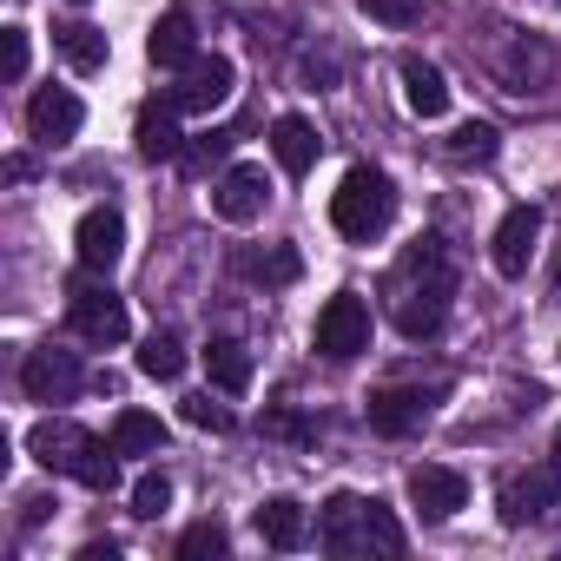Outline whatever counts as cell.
I'll return each mask as SVG.
<instances>
[{
    "label": "cell",
    "mask_w": 561,
    "mask_h": 561,
    "mask_svg": "<svg viewBox=\"0 0 561 561\" xmlns=\"http://www.w3.org/2000/svg\"><path fill=\"white\" fill-rule=\"evenodd\" d=\"M383 298H390V318H397V331L410 344H423V337L443 331L449 298H456V257H449V244L436 231H423V238L403 244V257L383 277Z\"/></svg>",
    "instance_id": "obj_1"
},
{
    "label": "cell",
    "mask_w": 561,
    "mask_h": 561,
    "mask_svg": "<svg viewBox=\"0 0 561 561\" xmlns=\"http://www.w3.org/2000/svg\"><path fill=\"white\" fill-rule=\"evenodd\" d=\"M27 456H34L41 469L73 476L80 489H100V495L119 482V449H113V443H100V436H87L80 423H60V416H47V423H34V430H27Z\"/></svg>",
    "instance_id": "obj_2"
},
{
    "label": "cell",
    "mask_w": 561,
    "mask_h": 561,
    "mask_svg": "<svg viewBox=\"0 0 561 561\" xmlns=\"http://www.w3.org/2000/svg\"><path fill=\"white\" fill-rule=\"evenodd\" d=\"M318 548L324 554H403V528L377 495L337 489L318 515Z\"/></svg>",
    "instance_id": "obj_3"
},
{
    "label": "cell",
    "mask_w": 561,
    "mask_h": 561,
    "mask_svg": "<svg viewBox=\"0 0 561 561\" xmlns=\"http://www.w3.org/2000/svg\"><path fill=\"white\" fill-rule=\"evenodd\" d=\"M390 218H397V185H390L377 165H351L344 185L331 192V225H337V238L370 244V238L390 231Z\"/></svg>",
    "instance_id": "obj_4"
},
{
    "label": "cell",
    "mask_w": 561,
    "mask_h": 561,
    "mask_svg": "<svg viewBox=\"0 0 561 561\" xmlns=\"http://www.w3.org/2000/svg\"><path fill=\"white\" fill-rule=\"evenodd\" d=\"M67 324L80 344L93 351H113L133 337V318H126V298H113V285H73L67 291Z\"/></svg>",
    "instance_id": "obj_5"
},
{
    "label": "cell",
    "mask_w": 561,
    "mask_h": 561,
    "mask_svg": "<svg viewBox=\"0 0 561 561\" xmlns=\"http://www.w3.org/2000/svg\"><path fill=\"white\" fill-rule=\"evenodd\" d=\"M318 351H324L331 364H351V357L370 351V305H364L357 291H337V298L318 311Z\"/></svg>",
    "instance_id": "obj_6"
},
{
    "label": "cell",
    "mask_w": 561,
    "mask_h": 561,
    "mask_svg": "<svg viewBox=\"0 0 561 561\" xmlns=\"http://www.w3.org/2000/svg\"><path fill=\"white\" fill-rule=\"evenodd\" d=\"M21 390H27L34 403H73V397L87 390V370H80L73 351L41 344V351H27V364H21Z\"/></svg>",
    "instance_id": "obj_7"
},
{
    "label": "cell",
    "mask_w": 561,
    "mask_h": 561,
    "mask_svg": "<svg viewBox=\"0 0 561 561\" xmlns=\"http://www.w3.org/2000/svg\"><path fill=\"white\" fill-rule=\"evenodd\" d=\"M231 87H238V73H231V60L225 54H198L192 67H179V87L165 93L179 113H218L225 100H231Z\"/></svg>",
    "instance_id": "obj_8"
},
{
    "label": "cell",
    "mask_w": 561,
    "mask_h": 561,
    "mask_svg": "<svg viewBox=\"0 0 561 561\" xmlns=\"http://www.w3.org/2000/svg\"><path fill=\"white\" fill-rule=\"evenodd\" d=\"M73 257H80V271H93V277H106V271L126 257V218H119V205H93V211L73 225Z\"/></svg>",
    "instance_id": "obj_9"
},
{
    "label": "cell",
    "mask_w": 561,
    "mask_h": 561,
    "mask_svg": "<svg viewBox=\"0 0 561 561\" xmlns=\"http://www.w3.org/2000/svg\"><path fill=\"white\" fill-rule=\"evenodd\" d=\"M436 403H443V383H430V390H416V383H390V390L370 397V430H377V436H416V430L430 423Z\"/></svg>",
    "instance_id": "obj_10"
},
{
    "label": "cell",
    "mask_w": 561,
    "mask_h": 561,
    "mask_svg": "<svg viewBox=\"0 0 561 561\" xmlns=\"http://www.w3.org/2000/svg\"><path fill=\"white\" fill-rule=\"evenodd\" d=\"M554 508H561V462H535V469L502 482V522L522 528V522H541Z\"/></svg>",
    "instance_id": "obj_11"
},
{
    "label": "cell",
    "mask_w": 561,
    "mask_h": 561,
    "mask_svg": "<svg viewBox=\"0 0 561 561\" xmlns=\"http://www.w3.org/2000/svg\"><path fill=\"white\" fill-rule=\"evenodd\" d=\"M80 119H87V106H80V93H67V87H41L34 100H27V133H34V146H73L80 139Z\"/></svg>",
    "instance_id": "obj_12"
},
{
    "label": "cell",
    "mask_w": 561,
    "mask_h": 561,
    "mask_svg": "<svg viewBox=\"0 0 561 561\" xmlns=\"http://www.w3.org/2000/svg\"><path fill=\"white\" fill-rule=\"evenodd\" d=\"M264 198H271L264 165H231V172L211 185V218H225V225H251V218H264Z\"/></svg>",
    "instance_id": "obj_13"
},
{
    "label": "cell",
    "mask_w": 561,
    "mask_h": 561,
    "mask_svg": "<svg viewBox=\"0 0 561 561\" xmlns=\"http://www.w3.org/2000/svg\"><path fill=\"white\" fill-rule=\"evenodd\" d=\"M410 502H416L423 522H449V515L469 502V482H462L456 469H443V462H416V469H410Z\"/></svg>",
    "instance_id": "obj_14"
},
{
    "label": "cell",
    "mask_w": 561,
    "mask_h": 561,
    "mask_svg": "<svg viewBox=\"0 0 561 561\" xmlns=\"http://www.w3.org/2000/svg\"><path fill=\"white\" fill-rule=\"evenodd\" d=\"M133 146L146 165H165V159H185V139H179V106L159 93L139 106V126H133Z\"/></svg>",
    "instance_id": "obj_15"
},
{
    "label": "cell",
    "mask_w": 561,
    "mask_h": 561,
    "mask_svg": "<svg viewBox=\"0 0 561 561\" xmlns=\"http://www.w3.org/2000/svg\"><path fill=\"white\" fill-rule=\"evenodd\" d=\"M535 238H541V211H535V205H515V211L495 225V251H489L495 271H502V277H522L528 257H535Z\"/></svg>",
    "instance_id": "obj_16"
},
{
    "label": "cell",
    "mask_w": 561,
    "mask_h": 561,
    "mask_svg": "<svg viewBox=\"0 0 561 561\" xmlns=\"http://www.w3.org/2000/svg\"><path fill=\"white\" fill-rule=\"evenodd\" d=\"M146 60L165 67V73H179V67L198 60V34H192V14H185V8H172V14L152 21V34H146Z\"/></svg>",
    "instance_id": "obj_17"
},
{
    "label": "cell",
    "mask_w": 561,
    "mask_h": 561,
    "mask_svg": "<svg viewBox=\"0 0 561 561\" xmlns=\"http://www.w3.org/2000/svg\"><path fill=\"white\" fill-rule=\"evenodd\" d=\"M271 152H277V165H285L291 179H305L311 165H318V152H324V139H318V126L305 119V113H285L271 126Z\"/></svg>",
    "instance_id": "obj_18"
},
{
    "label": "cell",
    "mask_w": 561,
    "mask_h": 561,
    "mask_svg": "<svg viewBox=\"0 0 561 561\" xmlns=\"http://www.w3.org/2000/svg\"><path fill=\"white\" fill-rule=\"evenodd\" d=\"M251 528H257L264 548H305V541H311V522H305V508H298L291 495H271V502L251 515Z\"/></svg>",
    "instance_id": "obj_19"
},
{
    "label": "cell",
    "mask_w": 561,
    "mask_h": 561,
    "mask_svg": "<svg viewBox=\"0 0 561 561\" xmlns=\"http://www.w3.org/2000/svg\"><path fill=\"white\" fill-rule=\"evenodd\" d=\"M205 377H211V390L244 397V390H251V351H244L238 337H211V344H205Z\"/></svg>",
    "instance_id": "obj_20"
},
{
    "label": "cell",
    "mask_w": 561,
    "mask_h": 561,
    "mask_svg": "<svg viewBox=\"0 0 561 561\" xmlns=\"http://www.w3.org/2000/svg\"><path fill=\"white\" fill-rule=\"evenodd\" d=\"M502 73H508V93H541L548 87V73H554V54H548V41H515L508 47V60H502Z\"/></svg>",
    "instance_id": "obj_21"
},
{
    "label": "cell",
    "mask_w": 561,
    "mask_h": 561,
    "mask_svg": "<svg viewBox=\"0 0 561 561\" xmlns=\"http://www.w3.org/2000/svg\"><path fill=\"white\" fill-rule=\"evenodd\" d=\"M403 100H410L416 119H443L449 113V80L430 60H403Z\"/></svg>",
    "instance_id": "obj_22"
},
{
    "label": "cell",
    "mask_w": 561,
    "mask_h": 561,
    "mask_svg": "<svg viewBox=\"0 0 561 561\" xmlns=\"http://www.w3.org/2000/svg\"><path fill=\"white\" fill-rule=\"evenodd\" d=\"M238 271L251 277V285H298L305 257L291 244H264V251H238Z\"/></svg>",
    "instance_id": "obj_23"
},
{
    "label": "cell",
    "mask_w": 561,
    "mask_h": 561,
    "mask_svg": "<svg viewBox=\"0 0 561 561\" xmlns=\"http://www.w3.org/2000/svg\"><path fill=\"white\" fill-rule=\"evenodd\" d=\"M113 449L119 456H159L165 449V423L146 416V410H119L113 416Z\"/></svg>",
    "instance_id": "obj_24"
},
{
    "label": "cell",
    "mask_w": 561,
    "mask_h": 561,
    "mask_svg": "<svg viewBox=\"0 0 561 561\" xmlns=\"http://www.w3.org/2000/svg\"><path fill=\"white\" fill-rule=\"evenodd\" d=\"M54 41H60V54H67V60L80 67V73H100V67H106V54H113V41H106L100 27H87V21H73V27H60Z\"/></svg>",
    "instance_id": "obj_25"
},
{
    "label": "cell",
    "mask_w": 561,
    "mask_h": 561,
    "mask_svg": "<svg viewBox=\"0 0 561 561\" xmlns=\"http://www.w3.org/2000/svg\"><path fill=\"white\" fill-rule=\"evenodd\" d=\"M139 370H146L152 383H179V377H185V344L165 337V331H152V337L139 344Z\"/></svg>",
    "instance_id": "obj_26"
},
{
    "label": "cell",
    "mask_w": 561,
    "mask_h": 561,
    "mask_svg": "<svg viewBox=\"0 0 561 561\" xmlns=\"http://www.w3.org/2000/svg\"><path fill=\"white\" fill-rule=\"evenodd\" d=\"M449 159H456V165H489V159H495V126H482V119L456 126V133H449Z\"/></svg>",
    "instance_id": "obj_27"
},
{
    "label": "cell",
    "mask_w": 561,
    "mask_h": 561,
    "mask_svg": "<svg viewBox=\"0 0 561 561\" xmlns=\"http://www.w3.org/2000/svg\"><path fill=\"white\" fill-rule=\"evenodd\" d=\"M165 508H172V476H165V469H146V476L133 482V515H139V522H159Z\"/></svg>",
    "instance_id": "obj_28"
},
{
    "label": "cell",
    "mask_w": 561,
    "mask_h": 561,
    "mask_svg": "<svg viewBox=\"0 0 561 561\" xmlns=\"http://www.w3.org/2000/svg\"><path fill=\"white\" fill-rule=\"evenodd\" d=\"M231 548V535L218 528V522H192L185 535H179V561H218Z\"/></svg>",
    "instance_id": "obj_29"
},
{
    "label": "cell",
    "mask_w": 561,
    "mask_h": 561,
    "mask_svg": "<svg viewBox=\"0 0 561 561\" xmlns=\"http://www.w3.org/2000/svg\"><path fill=\"white\" fill-rule=\"evenodd\" d=\"M364 14L383 21V27H416L430 8H423V0H364Z\"/></svg>",
    "instance_id": "obj_30"
},
{
    "label": "cell",
    "mask_w": 561,
    "mask_h": 561,
    "mask_svg": "<svg viewBox=\"0 0 561 561\" xmlns=\"http://www.w3.org/2000/svg\"><path fill=\"white\" fill-rule=\"evenodd\" d=\"M185 423H192V430L225 436V430H231V410H225V403H211V390H205V397H185Z\"/></svg>",
    "instance_id": "obj_31"
},
{
    "label": "cell",
    "mask_w": 561,
    "mask_h": 561,
    "mask_svg": "<svg viewBox=\"0 0 561 561\" xmlns=\"http://www.w3.org/2000/svg\"><path fill=\"white\" fill-rule=\"evenodd\" d=\"M27 60H34L27 27H8V80H27Z\"/></svg>",
    "instance_id": "obj_32"
},
{
    "label": "cell",
    "mask_w": 561,
    "mask_h": 561,
    "mask_svg": "<svg viewBox=\"0 0 561 561\" xmlns=\"http://www.w3.org/2000/svg\"><path fill=\"white\" fill-rule=\"evenodd\" d=\"M225 152H231V133H205V139L185 152V165H205V159H225Z\"/></svg>",
    "instance_id": "obj_33"
},
{
    "label": "cell",
    "mask_w": 561,
    "mask_h": 561,
    "mask_svg": "<svg viewBox=\"0 0 561 561\" xmlns=\"http://www.w3.org/2000/svg\"><path fill=\"white\" fill-rule=\"evenodd\" d=\"M113 554H119V541H87L80 548V561H113Z\"/></svg>",
    "instance_id": "obj_34"
},
{
    "label": "cell",
    "mask_w": 561,
    "mask_h": 561,
    "mask_svg": "<svg viewBox=\"0 0 561 561\" xmlns=\"http://www.w3.org/2000/svg\"><path fill=\"white\" fill-rule=\"evenodd\" d=\"M554 298H561V264H554Z\"/></svg>",
    "instance_id": "obj_35"
},
{
    "label": "cell",
    "mask_w": 561,
    "mask_h": 561,
    "mask_svg": "<svg viewBox=\"0 0 561 561\" xmlns=\"http://www.w3.org/2000/svg\"><path fill=\"white\" fill-rule=\"evenodd\" d=\"M554 456H561V430H554Z\"/></svg>",
    "instance_id": "obj_36"
},
{
    "label": "cell",
    "mask_w": 561,
    "mask_h": 561,
    "mask_svg": "<svg viewBox=\"0 0 561 561\" xmlns=\"http://www.w3.org/2000/svg\"><path fill=\"white\" fill-rule=\"evenodd\" d=\"M554 8H561V0H554Z\"/></svg>",
    "instance_id": "obj_37"
}]
</instances>
